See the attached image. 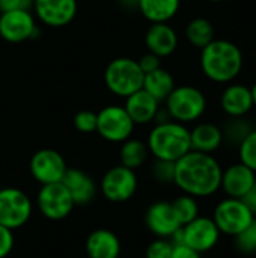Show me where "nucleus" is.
<instances>
[{"label": "nucleus", "instance_id": "obj_1", "mask_svg": "<svg viewBox=\"0 0 256 258\" xmlns=\"http://www.w3.org/2000/svg\"><path fill=\"white\" fill-rule=\"evenodd\" d=\"M223 168L213 154L189 151L175 162L174 184L183 194L195 198H208L220 190Z\"/></svg>", "mask_w": 256, "mask_h": 258}, {"label": "nucleus", "instance_id": "obj_2", "mask_svg": "<svg viewBox=\"0 0 256 258\" xmlns=\"http://www.w3.org/2000/svg\"><path fill=\"white\" fill-rule=\"evenodd\" d=\"M199 65L208 80L228 85L241 74L244 56L235 42L214 38L208 45L201 48Z\"/></svg>", "mask_w": 256, "mask_h": 258}, {"label": "nucleus", "instance_id": "obj_3", "mask_svg": "<svg viewBox=\"0 0 256 258\" xmlns=\"http://www.w3.org/2000/svg\"><path fill=\"white\" fill-rule=\"evenodd\" d=\"M149 154L158 160L177 162L189 151H192L190 130L186 124L174 119L157 122L148 135L146 141Z\"/></svg>", "mask_w": 256, "mask_h": 258}, {"label": "nucleus", "instance_id": "obj_4", "mask_svg": "<svg viewBox=\"0 0 256 258\" xmlns=\"http://www.w3.org/2000/svg\"><path fill=\"white\" fill-rule=\"evenodd\" d=\"M143 71L131 57H116L104 70V85L116 97L127 98L143 86Z\"/></svg>", "mask_w": 256, "mask_h": 258}, {"label": "nucleus", "instance_id": "obj_5", "mask_svg": "<svg viewBox=\"0 0 256 258\" xmlns=\"http://www.w3.org/2000/svg\"><path fill=\"white\" fill-rule=\"evenodd\" d=\"M166 110L170 118L181 124H189L201 119L207 110L205 94L192 85L175 86L170 95L166 98Z\"/></svg>", "mask_w": 256, "mask_h": 258}, {"label": "nucleus", "instance_id": "obj_6", "mask_svg": "<svg viewBox=\"0 0 256 258\" xmlns=\"http://www.w3.org/2000/svg\"><path fill=\"white\" fill-rule=\"evenodd\" d=\"M134 127L124 106L109 104L97 113V133L107 142L122 144L131 138Z\"/></svg>", "mask_w": 256, "mask_h": 258}, {"label": "nucleus", "instance_id": "obj_7", "mask_svg": "<svg viewBox=\"0 0 256 258\" xmlns=\"http://www.w3.org/2000/svg\"><path fill=\"white\" fill-rule=\"evenodd\" d=\"M253 213L241 200L228 197L216 206L213 213V221L220 234L231 237H235L240 231H243L253 221Z\"/></svg>", "mask_w": 256, "mask_h": 258}, {"label": "nucleus", "instance_id": "obj_8", "mask_svg": "<svg viewBox=\"0 0 256 258\" xmlns=\"http://www.w3.org/2000/svg\"><path fill=\"white\" fill-rule=\"evenodd\" d=\"M30 198L17 187L0 189V225L17 230L27 224L32 216Z\"/></svg>", "mask_w": 256, "mask_h": 258}, {"label": "nucleus", "instance_id": "obj_9", "mask_svg": "<svg viewBox=\"0 0 256 258\" xmlns=\"http://www.w3.org/2000/svg\"><path fill=\"white\" fill-rule=\"evenodd\" d=\"M39 35L35 17L29 9L0 12V38L11 44H20Z\"/></svg>", "mask_w": 256, "mask_h": 258}, {"label": "nucleus", "instance_id": "obj_10", "mask_svg": "<svg viewBox=\"0 0 256 258\" xmlns=\"http://www.w3.org/2000/svg\"><path fill=\"white\" fill-rule=\"evenodd\" d=\"M101 194L110 203H125L137 190V175L133 169L118 165L101 178Z\"/></svg>", "mask_w": 256, "mask_h": 258}, {"label": "nucleus", "instance_id": "obj_11", "mask_svg": "<svg viewBox=\"0 0 256 258\" xmlns=\"http://www.w3.org/2000/svg\"><path fill=\"white\" fill-rule=\"evenodd\" d=\"M36 200L39 212L50 221H62L68 218L75 207L69 192L62 184V181L42 184Z\"/></svg>", "mask_w": 256, "mask_h": 258}, {"label": "nucleus", "instance_id": "obj_12", "mask_svg": "<svg viewBox=\"0 0 256 258\" xmlns=\"http://www.w3.org/2000/svg\"><path fill=\"white\" fill-rule=\"evenodd\" d=\"M183 245L198 251L199 254L211 251L220 239V231L213 218L198 216L192 222L181 227Z\"/></svg>", "mask_w": 256, "mask_h": 258}, {"label": "nucleus", "instance_id": "obj_13", "mask_svg": "<svg viewBox=\"0 0 256 258\" xmlns=\"http://www.w3.org/2000/svg\"><path fill=\"white\" fill-rule=\"evenodd\" d=\"M30 174L32 177L42 184H51V183H60L65 172H66V163L60 153L50 148L38 150L32 159H30Z\"/></svg>", "mask_w": 256, "mask_h": 258}, {"label": "nucleus", "instance_id": "obj_14", "mask_svg": "<svg viewBox=\"0 0 256 258\" xmlns=\"http://www.w3.org/2000/svg\"><path fill=\"white\" fill-rule=\"evenodd\" d=\"M36 18L48 27H63L77 15V0H33Z\"/></svg>", "mask_w": 256, "mask_h": 258}, {"label": "nucleus", "instance_id": "obj_15", "mask_svg": "<svg viewBox=\"0 0 256 258\" xmlns=\"http://www.w3.org/2000/svg\"><path fill=\"white\" fill-rule=\"evenodd\" d=\"M145 224L152 234L163 239H169L183 227L172 207V203L167 201H157L151 204L145 215Z\"/></svg>", "mask_w": 256, "mask_h": 258}, {"label": "nucleus", "instance_id": "obj_16", "mask_svg": "<svg viewBox=\"0 0 256 258\" xmlns=\"http://www.w3.org/2000/svg\"><path fill=\"white\" fill-rule=\"evenodd\" d=\"M256 180V172L249 169L241 162L229 165L222 172L220 189L225 192L228 198L241 200L253 186Z\"/></svg>", "mask_w": 256, "mask_h": 258}, {"label": "nucleus", "instance_id": "obj_17", "mask_svg": "<svg viewBox=\"0 0 256 258\" xmlns=\"http://www.w3.org/2000/svg\"><path fill=\"white\" fill-rule=\"evenodd\" d=\"M145 45L149 53L167 57L178 48V33L169 23H151L145 32Z\"/></svg>", "mask_w": 256, "mask_h": 258}, {"label": "nucleus", "instance_id": "obj_18", "mask_svg": "<svg viewBox=\"0 0 256 258\" xmlns=\"http://www.w3.org/2000/svg\"><path fill=\"white\" fill-rule=\"evenodd\" d=\"M220 107L229 118H244L253 109L250 88L243 83H228L220 95Z\"/></svg>", "mask_w": 256, "mask_h": 258}, {"label": "nucleus", "instance_id": "obj_19", "mask_svg": "<svg viewBox=\"0 0 256 258\" xmlns=\"http://www.w3.org/2000/svg\"><path fill=\"white\" fill-rule=\"evenodd\" d=\"M62 184L69 192L75 206H86L95 198L97 184L92 177L81 169L68 168L62 178Z\"/></svg>", "mask_w": 256, "mask_h": 258}, {"label": "nucleus", "instance_id": "obj_20", "mask_svg": "<svg viewBox=\"0 0 256 258\" xmlns=\"http://www.w3.org/2000/svg\"><path fill=\"white\" fill-rule=\"evenodd\" d=\"M124 107L136 125H143L155 119V115L160 109V103L142 88L125 98Z\"/></svg>", "mask_w": 256, "mask_h": 258}, {"label": "nucleus", "instance_id": "obj_21", "mask_svg": "<svg viewBox=\"0 0 256 258\" xmlns=\"http://www.w3.org/2000/svg\"><path fill=\"white\" fill-rule=\"evenodd\" d=\"M84 248L89 258H118L121 254L118 236L106 228L92 231L86 239Z\"/></svg>", "mask_w": 256, "mask_h": 258}, {"label": "nucleus", "instance_id": "obj_22", "mask_svg": "<svg viewBox=\"0 0 256 258\" xmlns=\"http://www.w3.org/2000/svg\"><path fill=\"white\" fill-rule=\"evenodd\" d=\"M223 142L225 139L222 128L213 122H199L190 130V144L193 151L213 154L222 147Z\"/></svg>", "mask_w": 256, "mask_h": 258}, {"label": "nucleus", "instance_id": "obj_23", "mask_svg": "<svg viewBox=\"0 0 256 258\" xmlns=\"http://www.w3.org/2000/svg\"><path fill=\"white\" fill-rule=\"evenodd\" d=\"M136 6L149 23H169L178 14L181 0H136Z\"/></svg>", "mask_w": 256, "mask_h": 258}, {"label": "nucleus", "instance_id": "obj_24", "mask_svg": "<svg viewBox=\"0 0 256 258\" xmlns=\"http://www.w3.org/2000/svg\"><path fill=\"white\" fill-rule=\"evenodd\" d=\"M175 79L174 76L164 70V68H157L155 71H151L145 74L143 77V89L151 94L158 103L166 101V98L170 95V92L175 89Z\"/></svg>", "mask_w": 256, "mask_h": 258}, {"label": "nucleus", "instance_id": "obj_25", "mask_svg": "<svg viewBox=\"0 0 256 258\" xmlns=\"http://www.w3.org/2000/svg\"><path fill=\"white\" fill-rule=\"evenodd\" d=\"M149 156L148 145L139 139H127L122 142L119 150V160L122 166H127L130 169L140 168Z\"/></svg>", "mask_w": 256, "mask_h": 258}, {"label": "nucleus", "instance_id": "obj_26", "mask_svg": "<svg viewBox=\"0 0 256 258\" xmlns=\"http://www.w3.org/2000/svg\"><path fill=\"white\" fill-rule=\"evenodd\" d=\"M186 38L195 48L201 50L216 38L214 26L208 18L196 17L189 21V24L186 27Z\"/></svg>", "mask_w": 256, "mask_h": 258}, {"label": "nucleus", "instance_id": "obj_27", "mask_svg": "<svg viewBox=\"0 0 256 258\" xmlns=\"http://www.w3.org/2000/svg\"><path fill=\"white\" fill-rule=\"evenodd\" d=\"M172 207L181 222V225H186L189 222H192L193 219H196L199 216V204H198V198L183 194L181 197L175 198L172 201Z\"/></svg>", "mask_w": 256, "mask_h": 258}, {"label": "nucleus", "instance_id": "obj_28", "mask_svg": "<svg viewBox=\"0 0 256 258\" xmlns=\"http://www.w3.org/2000/svg\"><path fill=\"white\" fill-rule=\"evenodd\" d=\"M238 157L243 165L256 172V128H252L238 144Z\"/></svg>", "mask_w": 256, "mask_h": 258}, {"label": "nucleus", "instance_id": "obj_29", "mask_svg": "<svg viewBox=\"0 0 256 258\" xmlns=\"http://www.w3.org/2000/svg\"><path fill=\"white\" fill-rule=\"evenodd\" d=\"M250 130H252V127L244 118H229L226 125L222 128L223 139L231 144H237V145L244 139V136Z\"/></svg>", "mask_w": 256, "mask_h": 258}, {"label": "nucleus", "instance_id": "obj_30", "mask_svg": "<svg viewBox=\"0 0 256 258\" xmlns=\"http://www.w3.org/2000/svg\"><path fill=\"white\" fill-rule=\"evenodd\" d=\"M235 248L244 254H255L256 252V216L253 221L240 231L235 237Z\"/></svg>", "mask_w": 256, "mask_h": 258}, {"label": "nucleus", "instance_id": "obj_31", "mask_svg": "<svg viewBox=\"0 0 256 258\" xmlns=\"http://www.w3.org/2000/svg\"><path fill=\"white\" fill-rule=\"evenodd\" d=\"M151 174H152L154 180L158 181V183H163V184L174 183V177H175V162H167V160H158V159H155V162L151 166Z\"/></svg>", "mask_w": 256, "mask_h": 258}, {"label": "nucleus", "instance_id": "obj_32", "mask_svg": "<svg viewBox=\"0 0 256 258\" xmlns=\"http://www.w3.org/2000/svg\"><path fill=\"white\" fill-rule=\"evenodd\" d=\"M174 251V243L169 239L157 237L146 248V258H170Z\"/></svg>", "mask_w": 256, "mask_h": 258}, {"label": "nucleus", "instance_id": "obj_33", "mask_svg": "<svg viewBox=\"0 0 256 258\" xmlns=\"http://www.w3.org/2000/svg\"><path fill=\"white\" fill-rule=\"evenodd\" d=\"M74 127L80 133H94L97 132V113L92 110H80L74 115Z\"/></svg>", "mask_w": 256, "mask_h": 258}, {"label": "nucleus", "instance_id": "obj_34", "mask_svg": "<svg viewBox=\"0 0 256 258\" xmlns=\"http://www.w3.org/2000/svg\"><path fill=\"white\" fill-rule=\"evenodd\" d=\"M14 243H15V240H14L12 230L0 225V258H6L11 254Z\"/></svg>", "mask_w": 256, "mask_h": 258}, {"label": "nucleus", "instance_id": "obj_35", "mask_svg": "<svg viewBox=\"0 0 256 258\" xmlns=\"http://www.w3.org/2000/svg\"><path fill=\"white\" fill-rule=\"evenodd\" d=\"M140 70L143 71V74H148L151 71H155L157 68L161 67V57L152 54V53H145L143 56H140V59L137 60Z\"/></svg>", "mask_w": 256, "mask_h": 258}, {"label": "nucleus", "instance_id": "obj_36", "mask_svg": "<svg viewBox=\"0 0 256 258\" xmlns=\"http://www.w3.org/2000/svg\"><path fill=\"white\" fill-rule=\"evenodd\" d=\"M170 258H201V254L187 245H174L172 257Z\"/></svg>", "mask_w": 256, "mask_h": 258}, {"label": "nucleus", "instance_id": "obj_37", "mask_svg": "<svg viewBox=\"0 0 256 258\" xmlns=\"http://www.w3.org/2000/svg\"><path fill=\"white\" fill-rule=\"evenodd\" d=\"M32 5H29L24 0H0V12H9L17 9H29Z\"/></svg>", "mask_w": 256, "mask_h": 258}, {"label": "nucleus", "instance_id": "obj_38", "mask_svg": "<svg viewBox=\"0 0 256 258\" xmlns=\"http://www.w3.org/2000/svg\"><path fill=\"white\" fill-rule=\"evenodd\" d=\"M241 201L247 206V209L253 213V216H256V180L253 186L250 187V190L241 198Z\"/></svg>", "mask_w": 256, "mask_h": 258}, {"label": "nucleus", "instance_id": "obj_39", "mask_svg": "<svg viewBox=\"0 0 256 258\" xmlns=\"http://www.w3.org/2000/svg\"><path fill=\"white\" fill-rule=\"evenodd\" d=\"M250 94H252V101H253V107H256V82L250 86Z\"/></svg>", "mask_w": 256, "mask_h": 258}, {"label": "nucleus", "instance_id": "obj_40", "mask_svg": "<svg viewBox=\"0 0 256 258\" xmlns=\"http://www.w3.org/2000/svg\"><path fill=\"white\" fill-rule=\"evenodd\" d=\"M208 2H211V3H220V2H225V0H208Z\"/></svg>", "mask_w": 256, "mask_h": 258}, {"label": "nucleus", "instance_id": "obj_41", "mask_svg": "<svg viewBox=\"0 0 256 258\" xmlns=\"http://www.w3.org/2000/svg\"><path fill=\"white\" fill-rule=\"evenodd\" d=\"M24 2H27L29 5H32V3H33V0H24Z\"/></svg>", "mask_w": 256, "mask_h": 258}, {"label": "nucleus", "instance_id": "obj_42", "mask_svg": "<svg viewBox=\"0 0 256 258\" xmlns=\"http://www.w3.org/2000/svg\"><path fill=\"white\" fill-rule=\"evenodd\" d=\"M124 2H134L136 3V0H124Z\"/></svg>", "mask_w": 256, "mask_h": 258}, {"label": "nucleus", "instance_id": "obj_43", "mask_svg": "<svg viewBox=\"0 0 256 258\" xmlns=\"http://www.w3.org/2000/svg\"><path fill=\"white\" fill-rule=\"evenodd\" d=\"M118 258H121V257H118Z\"/></svg>", "mask_w": 256, "mask_h": 258}]
</instances>
